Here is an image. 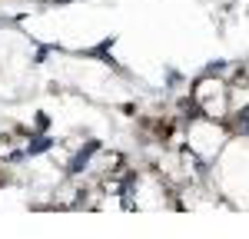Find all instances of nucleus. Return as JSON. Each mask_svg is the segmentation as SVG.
Returning a JSON list of instances; mask_svg holds the SVG:
<instances>
[{"instance_id": "nucleus-1", "label": "nucleus", "mask_w": 249, "mask_h": 239, "mask_svg": "<svg viewBox=\"0 0 249 239\" xmlns=\"http://www.w3.org/2000/svg\"><path fill=\"white\" fill-rule=\"evenodd\" d=\"M93 153H96V139H90V143H87V150H83L80 156H73V163H70V173H80V170L87 166V159L93 156Z\"/></svg>"}, {"instance_id": "nucleus-2", "label": "nucleus", "mask_w": 249, "mask_h": 239, "mask_svg": "<svg viewBox=\"0 0 249 239\" xmlns=\"http://www.w3.org/2000/svg\"><path fill=\"white\" fill-rule=\"evenodd\" d=\"M50 143H53L50 137H40V139L30 143V150H27V153H30V156H34V153H43V150H50Z\"/></svg>"}]
</instances>
